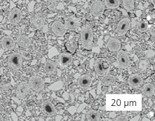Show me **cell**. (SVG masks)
Masks as SVG:
<instances>
[{"label":"cell","instance_id":"cell-20","mask_svg":"<svg viewBox=\"0 0 155 121\" xmlns=\"http://www.w3.org/2000/svg\"><path fill=\"white\" fill-rule=\"evenodd\" d=\"M17 42L19 46L25 48L29 47L31 44V40L25 36L19 37L17 40Z\"/></svg>","mask_w":155,"mask_h":121},{"label":"cell","instance_id":"cell-24","mask_svg":"<svg viewBox=\"0 0 155 121\" xmlns=\"http://www.w3.org/2000/svg\"><path fill=\"white\" fill-rule=\"evenodd\" d=\"M136 27L139 32H145L148 29V23L146 21L140 20L137 23Z\"/></svg>","mask_w":155,"mask_h":121},{"label":"cell","instance_id":"cell-21","mask_svg":"<svg viewBox=\"0 0 155 121\" xmlns=\"http://www.w3.org/2000/svg\"><path fill=\"white\" fill-rule=\"evenodd\" d=\"M142 91V92L145 94L153 95L154 93V86L153 85L149 83L145 84L143 85Z\"/></svg>","mask_w":155,"mask_h":121},{"label":"cell","instance_id":"cell-15","mask_svg":"<svg viewBox=\"0 0 155 121\" xmlns=\"http://www.w3.org/2000/svg\"><path fill=\"white\" fill-rule=\"evenodd\" d=\"M107 46L110 51H117L121 48V43L118 39L113 38L110 39L108 41Z\"/></svg>","mask_w":155,"mask_h":121},{"label":"cell","instance_id":"cell-17","mask_svg":"<svg viewBox=\"0 0 155 121\" xmlns=\"http://www.w3.org/2000/svg\"><path fill=\"white\" fill-rule=\"evenodd\" d=\"M91 82V79L88 75H82L79 79L78 84L81 87L86 88L90 86Z\"/></svg>","mask_w":155,"mask_h":121},{"label":"cell","instance_id":"cell-3","mask_svg":"<svg viewBox=\"0 0 155 121\" xmlns=\"http://www.w3.org/2000/svg\"><path fill=\"white\" fill-rule=\"evenodd\" d=\"M29 84L33 89L37 92H40L44 88L45 82L43 79L38 76L31 77L29 80Z\"/></svg>","mask_w":155,"mask_h":121},{"label":"cell","instance_id":"cell-22","mask_svg":"<svg viewBox=\"0 0 155 121\" xmlns=\"http://www.w3.org/2000/svg\"><path fill=\"white\" fill-rule=\"evenodd\" d=\"M116 82L115 77L111 75L105 76L102 79V82L103 85L108 86L114 85Z\"/></svg>","mask_w":155,"mask_h":121},{"label":"cell","instance_id":"cell-14","mask_svg":"<svg viewBox=\"0 0 155 121\" xmlns=\"http://www.w3.org/2000/svg\"><path fill=\"white\" fill-rule=\"evenodd\" d=\"M59 60L62 66L66 67L71 64L73 62V58L71 54L63 53L59 56Z\"/></svg>","mask_w":155,"mask_h":121},{"label":"cell","instance_id":"cell-8","mask_svg":"<svg viewBox=\"0 0 155 121\" xmlns=\"http://www.w3.org/2000/svg\"><path fill=\"white\" fill-rule=\"evenodd\" d=\"M30 88L29 84L26 82H21L18 85L17 88V96L21 99L24 98L30 92Z\"/></svg>","mask_w":155,"mask_h":121},{"label":"cell","instance_id":"cell-13","mask_svg":"<svg viewBox=\"0 0 155 121\" xmlns=\"http://www.w3.org/2000/svg\"><path fill=\"white\" fill-rule=\"evenodd\" d=\"M9 62L10 64L14 68H20L22 65V57L18 53H14L10 56Z\"/></svg>","mask_w":155,"mask_h":121},{"label":"cell","instance_id":"cell-19","mask_svg":"<svg viewBox=\"0 0 155 121\" xmlns=\"http://www.w3.org/2000/svg\"><path fill=\"white\" fill-rule=\"evenodd\" d=\"M86 118L88 121H99L101 116L98 111L94 110H91L87 113Z\"/></svg>","mask_w":155,"mask_h":121},{"label":"cell","instance_id":"cell-7","mask_svg":"<svg viewBox=\"0 0 155 121\" xmlns=\"http://www.w3.org/2000/svg\"><path fill=\"white\" fill-rule=\"evenodd\" d=\"M94 67L95 71L100 75L108 73L110 68L109 65L105 61L101 59L96 61Z\"/></svg>","mask_w":155,"mask_h":121},{"label":"cell","instance_id":"cell-4","mask_svg":"<svg viewBox=\"0 0 155 121\" xmlns=\"http://www.w3.org/2000/svg\"><path fill=\"white\" fill-rule=\"evenodd\" d=\"M130 26V22L128 18H124L118 23L117 26V32L120 36L125 34L129 30Z\"/></svg>","mask_w":155,"mask_h":121},{"label":"cell","instance_id":"cell-30","mask_svg":"<svg viewBox=\"0 0 155 121\" xmlns=\"http://www.w3.org/2000/svg\"><path fill=\"white\" fill-rule=\"evenodd\" d=\"M64 1H67V0H64Z\"/></svg>","mask_w":155,"mask_h":121},{"label":"cell","instance_id":"cell-16","mask_svg":"<svg viewBox=\"0 0 155 121\" xmlns=\"http://www.w3.org/2000/svg\"><path fill=\"white\" fill-rule=\"evenodd\" d=\"M1 43L2 47L6 50L12 49L15 45L14 39L10 36H6L3 38Z\"/></svg>","mask_w":155,"mask_h":121},{"label":"cell","instance_id":"cell-5","mask_svg":"<svg viewBox=\"0 0 155 121\" xmlns=\"http://www.w3.org/2000/svg\"><path fill=\"white\" fill-rule=\"evenodd\" d=\"M117 60L119 66L123 69H126L129 65V57L128 54L125 51H121L118 53Z\"/></svg>","mask_w":155,"mask_h":121},{"label":"cell","instance_id":"cell-12","mask_svg":"<svg viewBox=\"0 0 155 121\" xmlns=\"http://www.w3.org/2000/svg\"><path fill=\"white\" fill-rule=\"evenodd\" d=\"M22 14L21 11L18 8H15L10 13L8 17L9 21L12 24H16L21 20Z\"/></svg>","mask_w":155,"mask_h":121},{"label":"cell","instance_id":"cell-18","mask_svg":"<svg viewBox=\"0 0 155 121\" xmlns=\"http://www.w3.org/2000/svg\"><path fill=\"white\" fill-rule=\"evenodd\" d=\"M56 67L57 64L55 62L51 61H48L45 65L44 70L46 73L51 75L54 72Z\"/></svg>","mask_w":155,"mask_h":121},{"label":"cell","instance_id":"cell-28","mask_svg":"<svg viewBox=\"0 0 155 121\" xmlns=\"http://www.w3.org/2000/svg\"><path fill=\"white\" fill-rule=\"evenodd\" d=\"M115 120L117 121H127L128 120L126 116H121L117 117Z\"/></svg>","mask_w":155,"mask_h":121},{"label":"cell","instance_id":"cell-10","mask_svg":"<svg viewBox=\"0 0 155 121\" xmlns=\"http://www.w3.org/2000/svg\"><path fill=\"white\" fill-rule=\"evenodd\" d=\"M65 24L67 29L72 31L78 29L80 25L79 21L76 18L73 17L67 18L65 20Z\"/></svg>","mask_w":155,"mask_h":121},{"label":"cell","instance_id":"cell-23","mask_svg":"<svg viewBox=\"0 0 155 121\" xmlns=\"http://www.w3.org/2000/svg\"><path fill=\"white\" fill-rule=\"evenodd\" d=\"M104 2L106 6L111 9L117 8L120 5L119 0H104Z\"/></svg>","mask_w":155,"mask_h":121},{"label":"cell","instance_id":"cell-25","mask_svg":"<svg viewBox=\"0 0 155 121\" xmlns=\"http://www.w3.org/2000/svg\"><path fill=\"white\" fill-rule=\"evenodd\" d=\"M124 7L129 11L133 10L134 8V0H123Z\"/></svg>","mask_w":155,"mask_h":121},{"label":"cell","instance_id":"cell-26","mask_svg":"<svg viewBox=\"0 0 155 121\" xmlns=\"http://www.w3.org/2000/svg\"><path fill=\"white\" fill-rule=\"evenodd\" d=\"M66 46L68 51L72 54L74 53L77 48L78 45L75 42H68L66 44Z\"/></svg>","mask_w":155,"mask_h":121},{"label":"cell","instance_id":"cell-1","mask_svg":"<svg viewBox=\"0 0 155 121\" xmlns=\"http://www.w3.org/2000/svg\"><path fill=\"white\" fill-rule=\"evenodd\" d=\"M81 41L83 48L87 50L91 49L93 46V33L88 25L83 26L81 32Z\"/></svg>","mask_w":155,"mask_h":121},{"label":"cell","instance_id":"cell-2","mask_svg":"<svg viewBox=\"0 0 155 121\" xmlns=\"http://www.w3.org/2000/svg\"><path fill=\"white\" fill-rule=\"evenodd\" d=\"M90 11L94 16L98 17L103 14L105 9L104 4L99 1H95L91 3L90 7Z\"/></svg>","mask_w":155,"mask_h":121},{"label":"cell","instance_id":"cell-27","mask_svg":"<svg viewBox=\"0 0 155 121\" xmlns=\"http://www.w3.org/2000/svg\"><path fill=\"white\" fill-rule=\"evenodd\" d=\"M63 86L62 82L61 81H59L52 84L49 87V88L51 90H56L61 89Z\"/></svg>","mask_w":155,"mask_h":121},{"label":"cell","instance_id":"cell-6","mask_svg":"<svg viewBox=\"0 0 155 121\" xmlns=\"http://www.w3.org/2000/svg\"><path fill=\"white\" fill-rule=\"evenodd\" d=\"M129 85L134 88L140 87L143 84V80L141 76L137 74L130 75L128 79Z\"/></svg>","mask_w":155,"mask_h":121},{"label":"cell","instance_id":"cell-11","mask_svg":"<svg viewBox=\"0 0 155 121\" xmlns=\"http://www.w3.org/2000/svg\"><path fill=\"white\" fill-rule=\"evenodd\" d=\"M51 28L53 32L59 36H64L67 32V29L65 25L58 21H55L53 23Z\"/></svg>","mask_w":155,"mask_h":121},{"label":"cell","instance_id":"cell-9","mask_svg":"<svg viewBox=\"0 0 155 121\" xmlns=\"http://www.w3.org/2000/svg\"><path fill=\"white\" fill-rule=\"evenodd\" d=\"M41 110L44 114L48 116H52L56 113V110L54 107L48 101H45L42 103Z\"/></svg>","mask_w":155,"mask_h":121},{"label":"cell","instance_id":"cell-29","mask_svg":"<svg viewBox=\"0 0 155 121\" xmlns=\"http://www.w3.org/2000/svg\"><path fill=\"white\" fill-rule=\"evenodd\" d=\"M139 118H140V116H137L136 117H134V118H136V119L133 118L132 119H131L130 120H136V121H137V120H138Z\"/></svg>","mask_w":155,"mask_h":121}]
</instances>
